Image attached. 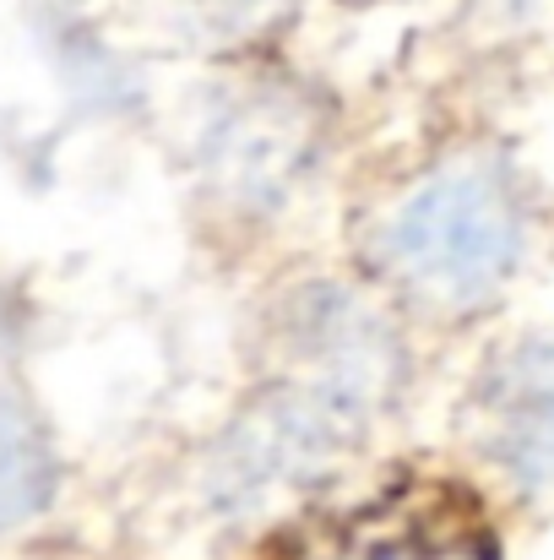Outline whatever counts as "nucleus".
I'll use <instances>...</instances> for the list:
<instances>
[{
    "mask_svg": "<svg viewBox=\"0 0 554 560\" xmlns=\"http://www.w3.org/2000/svg\"><path fill=\"white\" fill-rule=\"evenodd\" d=\"M522 201L500 164L457 159L402 190L369 256L380 278L429 311H479L522 267Z\"/></svg>",
    "mask_w": 554,
    "mask_h": 560,
    "instance_id": "nucleus-1",
    "label": "nucleus"
},
{
    "mask_svg": "<svg viewBox=\"0 0 554 560\" xmlns=\"http://www.w3.org/2000/svg\"><path fill=\"white\" fill-rule=\"evenodd\" d=\"M484 441L511 479L554 485V349L533 343L490 375Z\"/></svg>",
    "mask_w": 554,
    "mask_h": 560,
    "instance_id": "nucleus-2",
    "label": "nucleus"
},
{
    "mask_svg": "<svg viewBox=\"0 0 554 560\" xmlns=\"http://www.w3.org/2000/svg\"><path fill=\"white\" fill-rule=\"evenodd\" d=\"M55 490V457L27 402L0 386V534L38 517Z\"/></svg>",
    "mask_w": 554,
    "mask_h": 560,
    "instance_id": "nucleus-3",
    "label": "nucleus"
},
{
    "mask_svg": "<svg viewBox=\"0 0 554 560\" xmlns=\"http://www.w3.org/2000/svg\"><path fill=\"white\" fill-rule=\"evenodd\" d=\"M349 560H429V556H349ZM435 560H446V556H435Z\"/></svg>",
    "mask_w": 554,
    "mask_h": 560,
    "instance_id": "nucleus-4",
    "label": "nucleus"
}]
</instances>
